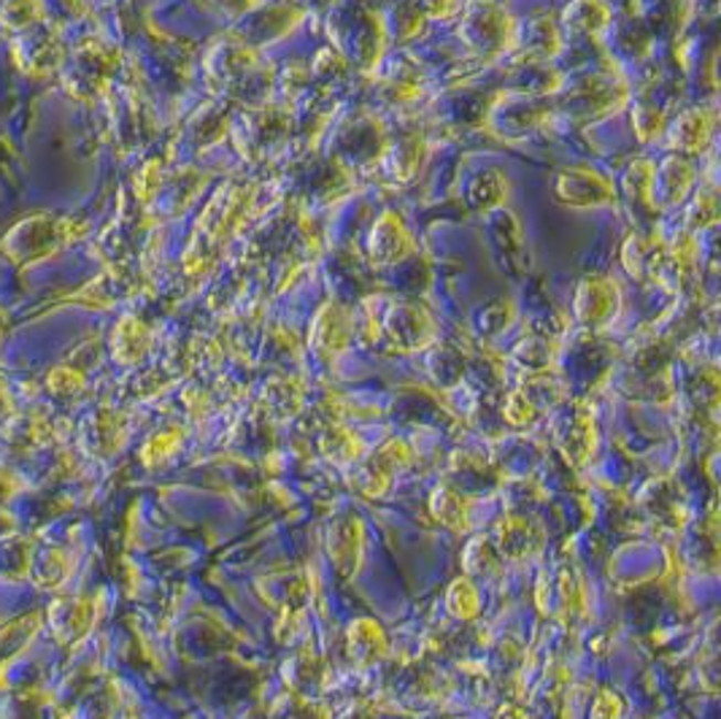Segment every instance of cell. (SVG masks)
Masks as SVG:
<instances>
[{"label": "cell", "mask_w": 721, "mask_h": 719, "mask_svg": "<svg viewBox=\"0 0 721 719\" xmlns=\"http://www.w3.org/2000/svg\"><path fill=\"white\" fill-rule=\"evenodd\" d=\"M463 22H459V39L465 46L481 60H498L513 46L517 22L511 20L498 0H468Z\"/></svg>", "instance_id": "1"}, {"label": "cell", "mask_w": 721, "mask_h": 719, "mask_svg": "<svg viewBox=\"0 0 721 719\" xmlns=\"http://www.w3.org/2000/svg\"><path fill=\"white\" fill-rule=\"evenodd\" d=\"M78 228L74 220H54L50 214H35L22 220L20 225L6 233L0 250L14 260L17 265L35 263V260L52 255L60 244L76 239Z\"/></svg>", "instance_id": "2"}, {"label": "cell", "mask_w": 721, "mask_h": 719, "mask_svg": "<svg viewBox=\"0 0 721 719\" xmlns=\"http://www.w3.org/2000/svg\"><path fill=\"white\" fill-rule=\"evenodd\" d=\"M551 101H543L541 95L532 93H506L498 101L489 103L484 114V125L500 136L502 141H519L530 136L532 130L541 128L551 117Z\"/></svg>", "instance_id": "3"}, {"label": "cell", "mask_w": 721, "mask_h": 719, "mask_svg": "<svg viewBox=\"0 0 721 719\" xmlns=\"http://www.w3.org/2000/svg\"><path fill=\"white\" fill-rule=\"evenodd\" d=\"M627 101L629 89L622 78H616L614 74H597L581 82L579 87H571V93L560 103V112L573 123L590 125L619 112Z\"/></svg>", "instance_id": "4"}, {"label": "cell", "mask_w": 721, "mask_h": 719, "mask_svg": "<svg viewBox=\"0 0 721 719\" xmlns=\"http://www.w3.org/2000/svg\"><path fill=\"white\" fill-rule=\"evenodd\" d=\"M554 198L568 209H600L616 201V190L592 168H562L554 179Z\"/></svg>", "instance_id": "5"}, {"label": "cell", "mask_w": 721, "mask_h": 719, "mask_svg": "<svg viewBox=\"0 0 721 719\" xmlns=\"http://www.w3.org/2000/svg\"><path fill=\"white\" fill-rule=\"evenodd\" d=\"M414 250V239H411L409 228L403 225L395 211H384L373 222L371 235H368V255L375 265H397Z\"/></svg>", "instance_id": "6"}, {"label": "cell", "mask_w": 721, "mask_h": 719, "mask_svg": "<svg viewBox=\"0 0 721 719\" xmlns=\"http://www.w3.org/2000/svg\"><path fill=\"white\" fill-rule=\"evenodd\" d=\"M695 184V166L683 155L665 157L662 166H654L651 179V205L659 209H676L678 203L687 201L689 190Z\"/></svg>", "instance_id": "7"}, {"label": "cell", "mask_w": 721, "mask_h": 719, "mask_svg": "<svg viewBox=\"0 0 721 719\" xmlns=\"http://www.w3.org/2000/svg\"><path fill=\"white\" fill-rule=\"evenodd\" d=\"M717 125V114L706 106L687 108L668 128V144L676 155H697L708 147Z\"/></svg>", "instance_id": "8"}, {"label": "cell", "mask_w": 721, "mask_h": 719, "mask_svg": "<svg viewBox=\"0 0 721 719\" xmlns=\"http://www.w3.org/2000/svg\"><path fill=\"white\" fill-rule=\"evenodd\" d=\"M668 244L657 233H633L622 246V263L635 279H654L665 271Z\"/></svg>", "instance_id": "9"}, {"label": "cell", "mask_w": 721, "mask_h": 719, "mask_svg": "<svg viewBox=\"0 0 721 719\" xmlns=\"http://www.w3.org/2000/svg\"><path fill=\"white\" fill-rule=\"evenodd\" d=\"M619 308V287L605 276H586L575 289V314L584 325H603Z\"/></svg>", "instance_id": "10"}, {"label": "cell", "mask_w": 721, "mask_h": 719, "mask_svg": "<svg viewBox=\"0 0 721 719\" xmlns=\"http://www.w3.org/2000/svg\"><path fill=\"white\" fill-rule=\"evenodd\" d=\"M513 46H519L527 54V60H538V63H549L562 50V30L547 14L532 17L524 25H517L513 33Z\"/></svg>", "instance_id": "11"}, {"label": "cell", "mask_w": 721, "mask_h": 719, "mask_svg": "<svg viewBox=\"0 0 721 719\" xmlns=\"http://www.w3.org/2000/svg\"><path fill=\"white\" fill-rule=\"evenodd\" d=\"M209 76L214 82L233 84L257 71V54L244 41H224L209 54Z\"/></svg>", "instance_id": "12"}, {"label": "cell", "mask_w": 721, "mask_h": 719, "mask_svg": "<svg viewBox=\"0 0 721 719\" xmlns=\"http://www.w3.org/2000/svg\"><path fill=\"white\" fill-rule=\"evenodd\" d=\"M287 128H289L287 112H282V108L276 106H268V103L252 108V112L244 117V133L252 141V149H257V152H263V149H268L271 144H276L278 138L287 133Z\"/></svg>", "instance_id": "13"}, {"label": "cell", "mask_w": 721, "mask_h": 719, "mask_svg": "<svg viewBox=\"0 0 721 719\" xmlns=\"http://www.w3.org/2000/svg\"><path fill=\"white\" fill-rule=\"evenodd\" d=\"M611 9L605 0H571L562 11V25L579 35H600L611 25Z\"/></svg>", "instance_id": "14"}, {"label": "cell", "mask_w": 721, "mask_h": 719, "mask_svg": "<svg viewBox=\"0 0 721 719\" xmlns=\"http://www.w3.org/2000/svg\"><path fill=\"white\" fill-rule=\"evenodd\" d=\"M506 198L508 179L502 177L500 168H487L484 173H476V177L470 179L468 192H465L468 209L476 211V214H489V211L500 209Z\"/></svg>", "instance_id": "15"}, {"label": "cell", "mask_w": 721, "mask_h": 719, "mask_svg": "<svg viewBox=\"0 0 721 719\" xmlns=\"http://www.w3.org/2000/svg\"><path fill=\"white\" fill-rule=\"evenodd\" d=\"M112 71H114V57L106 46L89 44L76 52L74 78L76 84H82V87H89L98 93L100 87H106L108 78H112Z\"/></svg>", "instance_id": "16"}, {"label": "cell", "mask_w": 721, "mask_h": 719, "mask_svg": "<svg viewBox=\"0 0 721 719\" xmlns=\"http://www.w3.org/2000/svg\"><path fill=\"white\" fill-rule=\"evenodd\" d=\"M300 20L303 11L293 9V6H271L263 14L250 20V35L254 39L252 44H274L276 39L287 35Z\"/></svg>", "instance_id": "17"}, {"label": "cell", "mask_w": 721, "mask_h": 719, "mask_svg": "<svg viewBox=\"0 0 721 719\" xmlns=\"http://www.w3.org/2000/svg\"><path fill=\"white\" fill-rule=\"evenodd\" d=\"M489 228H492L495 244H500V252L508 265H524V239L517 216L506 209L489 211Z\"/></svg>", "instance_id": "18"}, {"label": "cell", "mask_w": 721, "mask_h": 719, "mask_svg": "<svg viewBox=\"0 0 721 719\" xmlns=\"http://www.w3.org/2000/svg\"><path fill=\"white\" fill-rule=\"evenodd\" d=\"M424 155H427V149H424V141L420 136H405L400 138L397 144H390L386 147V160H390V173L395 177L397 181H409L414 179L416 173H420L422 162H424Z\"/></svg>", "instance_id": "19"}, {"label": "cell", "mask_w": 721, "mask_h": 719, "mask_svg": "<svg viewBox=\"0 0 721 719\" xmlns=\"http://www.w3.org/2000/svg\"><path fill=\"white\" fill-rule=\"evenodd\" d=\"M651 179H654V162L651 160H633L624 171L622 190L635 205H646L648 211H654L651 205Z\"/></svg>", "instance_id": "20"}, {"label": "cell", "mask_w": 721, "mask_h": 719, "mask_svg": "<svg viewBox=\"0 0 721 719\" xmlns=\"http://www.w3.org/2000/svg\"><path fill=\"white\" fill-rule=\"evenodd\" d=\"M381 25H384V33L392 35V39L411 41L414 35L422 33L424 14L416 9V3H400L390 14V22H381Z\"/></svg>", "instance_id": "21"}, {"label": "cell", "mask_w": 721, "mask_h": 719, "mask_svg": "<svg viewBox=\"0 0 721 719\" xmlns=\"http://www.w3.org/2000/svg\"><path fill=\"white\" fill-rule=\"evenodd\" d=\"M633 128L640 144L657 141V138L668 130L665 112L654 106V103H638V106L633 108Z\"/></svg>", "instance_id": "22"}, {"label": "cell", "mask_w": 721, "mask_h": 719, "mask_svg": "<svg viewBox=\"0 0 721 719\" xmlns=\"http://www.w3.org/2000/svg\"><path fill=\"white\" fill-rule=\"evenodd\" d=\"M414 3H416V9L424 14V20L452 22L463 14L465 6H468V0H414Z\"/></svg>", "instance_id": "23"}, {"label": "cell", "mask_w": 721, "mask_h": 719, "mask_svg": "<svg viewBox=\"0 0 721 719\" xmlns=\"http://www.w3.org/2000/svg\"><path fill=\"white\" fill-rule=\"evenodd\" d=\"M717 195L708 190H700L695 195V205H692V214H689V222H692L695 231H700V228H708L717 222Z\"/></svg>", "instance_id": "24"}, {"label": "cell", "mask_w": 721, "mask_h": 719, "mask_svg": "<svg viewBox=\"0 0 721 719\" xmlns=\"http://www.w3.org/2000/svg\"><path fill=\"white\" fill-rule=\"evenodd\" d=\"M211 3L220 6V9L227 11L230 17H246L257 9L259 0H211Z\"/></svg>", "instance_id": "25"}]
</instances>
